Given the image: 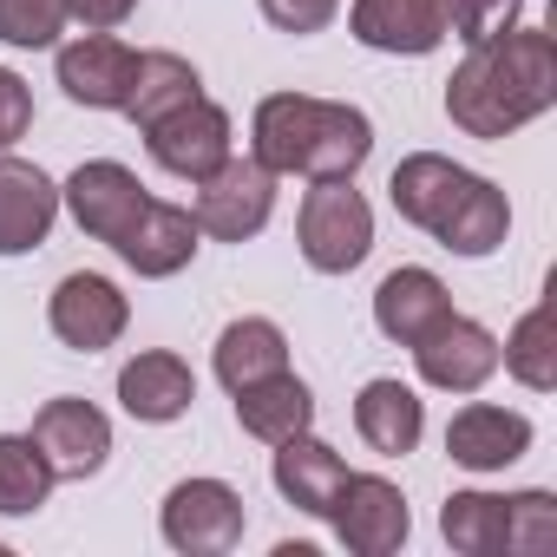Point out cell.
Masks as SVG:
<instances>
[{
	"label": "cell",
	"mask_w": 557,
	"mask_h": 557,
	"mask_svg": "<svg viewBox=\"0 0 557 557\" xmlns=\"http://www.w3.org/2000/svg\"><path fill=\"white\" fill-rule=\"evenodd\" d=\"M550 106H557V40L544 27H511L485 47H466V60L446 79V119L485 145L511 138Z\"/></svg>",
	"instance_id": "cell-1"
},
{
	"label": "cell",
	"mask_w": 557,
	"mask_h": 557,
	"mask_svg": "<svg viewBox=\"0 0 557 557\" xmlns=\"http://www.w3.org/2000/svg\"><path fill=\"white\" fill-rule=\"evenodd\" d=\"M374 151V119L348 99L269 92L249 119V158L275 177H355Z\"/></svg>",
	"instance_id": "cell-2"
},
{
	"label": "cell",
	"mask_w": 557,
	"mask_h": 557,
	"mask_svg": "<svg viewBox=\"0 0 557 557\" xmlns=\"http://www.w3.org/2000/svg\"><path fill=\"white\" fill-rule=\"evenodd\" d=\"M387 197H394V210H400L413 230H426L440 249H453V256H466V262H485V256L511 236V203H505V190H498L492 177H479V171L440 158V151H407V158L394 164V177H387Z\"/></svg>",
	"instance_id": "cell-3"
},
{
	"label": "cell",
	"mask_w": 557,
	"mask_h": 557,
	"mask_svg": "<svg viewBox=\"0 0 557 557\" xmlns=\"http://www.w3.org/2000/svg\"><path fill=\"white\" fill-rule=\"evenodd\" d=\"M296 243H302V262L315 275H348V269L368 262V249H374V203L355 190V177H322L302 197Z\"/></svg>",
	"instance_id": "cell-4"
},
{
	"label": "cell",
	"mask_w": 557,
	"mask_h": 557,
	"mask_svg": "<svg viewBox=\"0 0 557 557\" xmlns=\"http://www.w3.org/2000/svg\"><path fill=\"white\" fill-rule=\"evenodd\" d=\"M243 524H249L243 492L223 485V479H177L164 492V511H158L164 544L184 550V557H223V550H236Z\"/></svg>",
	"instance_id": "cell-5"
},
{
	"label": "cell",
	"mask_w": 557,
	"mask_h": 557,
	"mask_svg": "<svg viewBox=\"0 0 557 557\" xmlns=\"http://www.w3.org/2000/svg\"><path fill=\"white\" fill-rule=\"evenodd\" d=\"M190 216L203 236L216 243H249L262 236V223L275 216V171H262L256 158H223L210 177H197V197H190Z\"/></svg>",
	"instance_id": "cell-6"
},
{
	"label": "cell",
	"mask_w": 557,
	"mask_h": 557,
	"mask_svg": "<svg viewBox=\"0 0 557 557\" xmlns=\"http://www.w3.org/2000/svg\"><path fill=\"white\" fill-rule=\"evenodd\" d=\"M329 524H335L342 550H355V557H394L407 544V531H413V511H407V498H400L394 479L348 472L342 492H335V505H329Z\"/></svg>",
	"instance_id": "cell-7"
},
{
	"label": "cell",
	"mask_w": 557,
	"mask_h": 557,
	"mask_svg": "<svg viewBox=\"0 0 557 557\" xmlns=\"http://www.w3.org/2000/svg\"><path fill=\"white\" fill-rule=\"evenodd\" d=\"M125 322H132V302H125V289L112 283V275L73 269V275H60V289L47 296V329H53V342L73 348V355L112 348V342L125 335Z\"/></svg>",
	"instance_id": "cell-8"
},
{
	"label": "cell",
	"mask_w": 557,
	"mask_h": 557,
	"mask_svg": "<svg viewBox=\"0 0 557 557\" xmlns=\"http://www.w3.org/2000/svg\"><path fill=\"white\" fill-rule=\"evenodd\" d=\"M145 151H151L158 171L197 184V177H210V171L230 158V112L197 92L190 106H177V112H164L158 125H145Z\"/></svg>",
	"instance_id": "cell-9"
},
{
	"label": "cell",
	"mask_w": 557,
	"mask_h": 557,
	"mask_svg": "<svg viewBox=\"0 0 557 557\" xmlns=\"http://www.w3.org/2000/svg\"><path fill=\"white\" fill-rule=\"evenodd\" d=\"M348 34L368 53L426 60L453 34V0H355V8H348Z\"/></svg>",
	"instance_id": "cell-10"
},
{
	"label": "cell",
	"mask_w": 557,
	"mask_h": 557,
	"mask_svg": "<svg viewBox=\"0 0 557 557\" xmlns=\"http://www.w3.org/2000/svg\"><path fill=\"white\" fill-rule=\"evenodd\" d=\"M145 184H138V171L132 164H119V158H92V164H79L66 184H60V203L73 210V223L92 236V243H119L125 230H132V216L145 210Z\"/></svg>",
	"instance_id": "cell-11"
},
{
	"label": "cell",
	"mask_w": 557,
	"mask_h": 557,
	"mask_svg": "<svg viewBox=\"0 0 557 557\" xmlns=\"http://www.w3.org/2000/svg\"><path fill=\"white\" fill-rule=\"evenodd\" d=\"M413 368L440 394H479L498 374V335L472 315H446L433 335L413 342Z\"/></svg>",
	"instance_id": "cell-12"
},
{
	"label": "cell",
	"mask_w": 557,
	"mask_h": 557,
	"mask_svg": "<svg viewBox=\"0 0 557 557\" xmlns=\"http://www.w3.org/2000/svg\"><path fill=\"white\" fill-rule=\"evenodd\" d=\"M34 446L47 453L53 479H92V472H106V459H112V420H106L92 400L60 394V400H47V407L34 413Z\"/></svg>",
	"instance_id": "cell-13"
},
{
	"label": "cell",
	"mask_w": 557,
	"mask_h": 557,
	"mask_svg": "<svg viewBox=\"0 0 557 557\" xmlns=\"http://www.w3.org/2000/svg\"><path fill=\"white\" fill-rule=\"evenodd\" d=\"M53 73H60V92L73 106H86V112H125L138 53L119 34H79V40H66L53 53Z\"/></svg>",
	"instance_id": "cell-14"
},
{
	"label": "cell",
	"mask_w": 557,
	"mask_h": 557,
	"mask_svg": "<svg viewBox=\"0 0 557 557\" xmlns=\"http://www.w3.org/2000/svg\"><path fill=\"white\" fill-rule=\"evenodd\" d=\"M197 243H203V230H197V216H190L184 203L145 197V210H138V216H132V230L112 243V256H119L132 275H145V283H164V275L190 269Z\"/></svg>",
	"instance_id": "cell-15"
},
{
	"label": "cell",
	"mask_w": 557,
	"mask_h": 557,
	"mask_svg": "<svg viewBox=\"0 0 557 557\" xmlns=\"http://www.w3.org/2000/svg\"><path fill=\"white\" fill-rule=\"evenodd\" d=\"M53 223H60V184L40 164L0 151V256L40 249L53 236Z\"/></svg>",
	"instance_id": "cell-16"
},
{
	"label": "cell",
	"mask_w": 557,
	"mask_h": 557,
	"mask_svg": "<svg viewBox=\"0 0 557 557\" xmlns=\"http://www.w3.org/2000/svg\"><path fill=\"white\" fill-rule=\"evenodd\" d=\"M190 400H197V374H190V361L171 355V348H145V355H132V361L119 368V407H125L132 420H145V426L184 420Z\"/></svg>",
	"instance_id": "cell-17"
},
{
	"label": "cell",
	"mask_w": 557,
	"mask_h": 557,
	"mask_svg": "<svg viewBox=\"0 0 557 557\" xmlns=\"http://www.w3.org/2000/svg\"><path fill=\"white\" fill-rule=\"evenodd\" d=\"M446 453L453 466L466 472H505L531 453V420L511 413V407H492V400H472L446 420Z\"/></svg>",
	"instance_id": "cell-18"
},
{
	"label": "cell",
	"mask_w": 557,
	"mask_h": 557,
	"mask_svg": "<svg viewBox=\"0 0 557 557\" xmlns=\"http://www.w3.org/2000/svg\"><path fill=\"white\" fill-rule=\"evenodd\" d=\"M446 315H453V296H446V283H440L433 269L407 262V269L381 275V289H374V329H381L387 342L413 348V342L433 335Z\"/></svg>",
	"instance_id": "cell-19"
},
{
	"label": "cell",
	"mask_w": 557,
	"mask_h": 557,
	"mask_svg": "<svg viewBox=\"0 0 557 557\" xmlns=\"http://www.w3.org/2000/svg\"><path fill=\"white\" fill-rule=\"evenodd\" d=\"M269 479H275V492H283L296 511L329 518V505H335V492H342V479H348V459H342L329 440H315V433H289V440H275Z\"/></svg>",
	"instance_id": "cell-20"
},
{
	"label": "cell",
	"mask_w": 557,
	"mask_h": 557,
	"mask_svg": "<svg viewBox=\"0 0 557 557\" xmlns=\"http://www.w3.org/2000/svg\"><path fill=\"white\" fill-rule=\"evenodd\" d=\"M355 433H361L381 459H407V453L420 446V433H426V400H420L407 381L381 374V381H368V387L355 394Z\"/></svg>",
	"instance_id": "cell-21"
},
{
	"label": "cell",
	"mask_w": 557,
	"mask_h": 557,
	"mask_svg": "<svg viewBox=\"0 0 557 557\" xmlns=\"http://www.w3.org/2000/svg\"><path fill=\"white\" fill-rule=\"evenodd\" d=\"M236 426H243L249 440H262V446L289 440V433H309V426H315V394H309V381H296V374L283 368V374H262V381L236 387Z\"/></svg>",
	"instance_id": "cell-22"
},
{
	"label": "cell",
	"mask_w": 557,
	"mask_h": 557,
	"mask_svg": "<svg viewBox=\"0 0 557 557\" xmlns=\"http://www.w3.org/2000/svg\"><path fill=\"white\" fill-rule=\"evenodd\" d=\"M210 368H216V381L236 394V387H249V381H262V374H283V368H289V335L275 329L269 315H236V322L216 335Z\"/></svg>",
	"instance_id": "cell-23"
},
{
	"label": "cell",
	"mask_w": 557,
	"mask_h": 557,
	"mask_svg": "<svg viewBox=\"0 0 557 557\" xmlns=\"http://www.w3.org/2000/svg\"><path fill=\"white\" fill-rule=\"evenodd\" d=\"M203 92V79H197V66L184 60V53H138V73H132V92H125V119L145 132V125H158L164 112H177V106H190Z\"/></svg>",
	"instance_id": "cell-24"
},
{
	"label": "cell",
	"mask_w": 557,
	"mask_h": 557,
	"mask_svg": "<svg viewBox=\"0 0 557 557\" xmlns=\"http://www.w3.org/2000/svg\"><path fill=\"white\" fill-rule=\"evenodd\" d=\"M53 466L34 433H0V518H34L53 498Z\"/></svg>",
	"instance_id": "cell-25"
},
{
	"label": "cell",
	"mask_w": 557,
	"mask_h": 557,
	"mask_svg": "<svg viewBox=\"0 0 557 557\" xmlns=\"http://www.w3.org/2000/svg\"><path fill=\"white\" fill-rule=\"evenodd\" d=\"M440 531L459 557H505V498L498 492H453L440 505Z\"/></svg>",
	"instance_id": "cell-26"
},
{
	"label": "cell",
	"mask_w": 557,
	"mask_h": 557,
	"mask_svg": "<svg viewBox=\"0 0 557 557\" xmlns=\"http://www.w3.org/2000/svg\"><path fill=\"white\" fill-rule=\"evenodd\" d=\"M498 368L531 387V394H550L557 387V348H550V309H524L518 329L498 342Z\"/></svg>",
	"instance_id": "cell-27"
},
{
	"label": "cell",
	"mask_w": 557,
	"mask_h": 557,
	"mask_svg": "<svg viewBox=\"0 0 557 557\" xmlns=\"http://www.w3.org/2000/svg\"><path fill=\"white\" fill-rule=\"evenodd\" d=\"M557 544V498L550 492H511L505 498V550L537 557Z\"/></svg>",
	"instance_id": "cell-28"
},
{
	"label": "cell",
	"mask_w": 557,
	"mask_h": 557,
	"mask_svg": "<svg viewBox=\"0 0 557 557\" xmlns=\"http://www.w3.org/2000/svg\"><path fill=\"white\" fill-rule=\"evenodd\" d=\"M66 34V0H0V40L8 47H60Z\"/></svg>",
	"instance_id": "cell-29"
},
{
	"label": "cell",
	"mask_w": 557,
	"mask_h": 557,
	"mask_svg": "<svg viewBox=\"0 0 557 557\" xmlns=\"http://www.w3.org/2000/svg\"><path fill=\"white\" fill-rule=\"evenodd\" d=\"M524 21V0H453V34L466 47H485Z\"/></svg>",
	"instance_id": "cell-30"
},
{
	"label": "cell",
	"mask_w": 557,
	"mask_h": 557,
	"mask_svg": "<svg viewBox=\"0 0 557 557\" xmlns=\"http://www.w3.org/2000/svg\"><path fill=\"white\" fill-rule=\"evenodd\" d=\"M256 8H262V21L275 27V34H322L335 14H342V0H256Z\"/></svg>",
	"instance_id": "cell-31"
},
{
	"label": "cell",
	"mask_w": 557,
	"mask_h": 557,
	"mask_svg": "<svg viewBox=\"0 0 557 557\" xmlns=\"http://www.w3.org/2000/svg\"><path fill=\"white\" fill-rule=\"evenodd\" d=\"M27 125H34V92L14 66H0V151L14 138H27Z\"/></svg>",
	"instance_id": "cell-32"
},
{
	"label": "cell",
	"mask_w": 557,
	"mask_h": 557,
	"mask_svg": "<svg viewBox=\"0 0 557 557\" xmlns=\"http://www.w3.org/2000/svg\"><path fill=\"white\" fill-rule=\"evenodd\" d=\"M138 14V0H66V21H79L86 34H112Z\"/></svg>",
	"instance_id": "cell-33"
}]
</instances>
